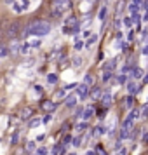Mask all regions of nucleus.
<instances>
[{
    "mask_svg": "<svg viewBox=\"0 0 148 155\" xmlns=\"http://www.w3.org/2000/svg\"><path fill=\"white\" fill-rule=\"evenodd\" d=\"M141 143H143V145H148V132H143V136H141Z\"/></svg>",
    "mask_w": 148,
    "mask_h": 155,
    "instance_id": "nucleus-43",
    "label": "nucleus"
},
{
    "mask_svg": "<svg viewBox=\"0 0 148 155\" xmlns=\"http://www.w3.org/2000/svg\"><path fill=\"white\" fill-rule=\"evenodd\" d=\"M56 98H58V99H61V98H66V91H65V89L58 91V93H56Z\"/></svg>",
    "mask_w": 148,
    "mask_h": 155,
    "instance_id": "nucleus-38",
    "label": "nucleus"
},
{
    "mask_svg": "<svg viewBox=\"0 0 148 155\" xmlns=\"http://www.w3.org/2000/svg\"><path fill=\"white\" fill-rule=\"evenodd\" d=\"M51 119H52V115L47 113V115H44V117L40 119V122H42V124H47V122H51Z\"/></svg>",
    "mask_w": 148,
    "mask_h": 155,
    "instance_id": "nucleus-33",
    "label": "nucleus"
},
{
    "mask_svg": "<svg viewBox=\"0 0 148 155\" xmlns=\"http://www.w3.org/2000/svg\"><path fill=\"white\" fill-rule=\"evenodd\" d=\"M82 47H84V42H77L75 44V51H80Z\"/></svg>",
    "mask_w": 148,
    "mask_h": 155,
    "instance_id": "nucleus-47",
    "label": "nucleus"
},
{
    "mask_svg": "<svg viewBox=\"0 0 148 155\" xmlns=\"http://www.w3.org/2000/svg\"><path fill=\"white\" fill-rule=\"evenodd\" d=\"M91 33H92L91 30H84V33H82V37H84V38H89V37H91Z\"/></svg>",
    "mask_w": 148,
    "mask_h": 155,
    "instance_id": "nucleus-46",
    "label": "nucleus"
},
{
    "mask_svg": "<svg viewBox=\"0 0 148 155\" xmlns=\"http://www.w3.org/2000/svg\"><path fill=\"white\" fill-rule=\"evenodd\" d=\"M25 150L30 153V152H35L37 150V141H28L26 143V146H25Z\"/></svg>",
    "mask_w": 148,
    "mask_h": 155,
    "instance_id": "nucleus-23",
    "label": "nucleus"
},
{
    "mask_svg": "<svg viewBox=\"0 0 148 155\" xmlns=\"http://www.w3.org/2000/svg\"><path fill=\"white\" fill-rule=\"evenodd\" d=\"M141 52H143V54H148V44H146V46L143 47V51H141Z\"/></svg>",
    "mask_w": 148,
    "mask_h": 155,
    "instance_id": "nucleus-53",
    "label": "nucleus"
},
{
    "mask_svg": "<svg viewBox=\"0 0 148 155\" xmlns=\"http://www.w3.org/2000/svg\"><path fill=\"white\" fill-rule=\"evenodd\" d=\"M17 141H19V131L12 132V136H11V145L14 146V145H17Z\"/></svg>",
    "mask_w": 148,
    "mask_h": 155,
    "instance_id": "nucleus-28",
    "label": "nucleus"
},
{
    "mask_svg": "<svg viewBox=\"0 0 148 155\" xmlns=\"http://www.w3.org/2000/svg\"><path fill=\"white\" fill-rule=\"evenodd\" d=\"M44 140H46V134H38L37 136V141H44Z\"/></svg>",
    "mask_w": 148,
    "mask_h": 155,
    "instance_id": "nucleus-50",
    "label": "nucleus"
},
{
    "mask_svg": "<svg viewBox=\"0 0 148 155\" xmlns=\"http://www.w3.org/2000/svg\"><path fill=\"white\" fill-rule=\"evenodd\" d=\"M127 153H129V150L125 148V146H124V148H120V150L117 152V155H127Z\"/></svg>",
    "mask_w": 148,
    "mask_h": 155,
    "instance_id": "nucleus-44",
    "label": "nucleus"
},
{
    "mask_svg": "<svg viewBox=\"0 0 148 155\" xmlns=\"http://www.w3.org/2000/svg\"><path fill=\"white\" fill-rule=\"evenodd\" d=\"M40 124H42L40 119H30V120H28V127H30V129H35V127H38Z\"/></svg>",
    "mask_w": 148,
    "mask_h": 155,
    "instance_id": "nucleus-22",
    "label": "nucleus"
},
{
    "mask_svg": "<svg viewBox=\"0 0 148 155\" xmlns=\"http://www.w3.org/2000/svg\"><path fill=\"white\" fill-rule=\"evenodd\" d=\"M35 91H37V93L40 94V93H42V91H44V89H42V85H35Z\"/></svg>",
    "mask_w": 148,
    "mask_h": 155,
    "instance_id": "nucleus-52",
    "label": "nucleus"
},
{
    "mask_svg": "<svg viewBox=\"0 0 148 155\" xmlns=\"http://www.w3.org/2000/svg\"><path fill=\"white\" fill-rule=\"evenodd\" d=\"M115 66H117V59H110L108 63L103 64V70L104 72H112V70H115Z\"/></svg>",
    "mask_w": 148,
    "mask_h": 155,
    "instance_id": "nucleus-15",
    "label": "nucleus"
},
{
    "mask_svg": "<svg viewBox=\"0 0 148 155\" xmlns=\"http://www.w3.org/2000/svg\"><path fill=\"white\" fill-rule=\"evenodd\" d=\"M117 82H120V84H124V82H125V77H124V75H120V77L117 79Z\"/></svg>",
    "mask_w": 148,
    "mask_h": 155,
    "instance_id": "nucleus-51",
    "label": "nucleus"
},
{
    "mask_svg": "<svg viewBox=\"0 0 148 155\" xmlns=\"http://www.w3.org/2000/svg\"><path fill=\"white\" fill-rule=\"evenodd\" d=\"M82 141H84L82 136H73V138H72V145H73V146H82Z\"/></svg>",
    "mask_w": 148,
    "mask_h": 155,
    "instance_id": "nucleus-25",
    "label": "nucleus"
},
{
    "mask_svg": "<svg viewBox=\"0 0 148 155\" xmlns=\"http://www.w3.org/2000/svg\"><path fill=\"white\" fill-rule=\"evenodd\" d=\"M7 49H9V54L12 52V54H17L19 52V42L17 40H12L9 46H7Z\"/></svg>",
    "mask_w": 148,
    "mask_h": 155,
    "instance_id": "nucleus-14",
    "label": "nucleus"
},
{
    "mask_svg": "<svg viewBox=\"0 0 148 155\" xmlns=\"http://www.w3.org/2000/svg\"><path fill=\"white\" fill-rule=\"evenodd\" d=\"M12 11H14V12H23V7H21L17 2H14V4H12Z\"/></svg>",
    "mask_w": 148,
    "mask_h": 155,
    "instance_id": "nucleus-34",
    "label": "nucleus"
},
{
    "mask_svg": "<svg viewBox=\"0 0 148 155\" xmlns=\"http://www.w3.org/2000/svg\"><path fill=\"white\" fill-rule=\"evenodd\" d=\"M103 134H106V125H103V124H98L94 129H92V136L94 138H99Z\"/></svg>",
    "mask_w": 148,
    "mask_h": 155,
    "instance_id": "nucleus-9",
    "label": "nucleus"
},
{
    "mask_svg": "<svg viewBox=\"0 0 148 155\" xmlns=\"http://www.w3.org/2000/svg\"><path fill=\"white\" fill-rule=\"evenodd\" d=\"M82 84H86V85H92L94 84V75L92 73H87L86 77H84V82Z\"/></svg>",
    "mask_w": 148,
    "mask_h": 155,
    "instance_id": "nucleus-21",
    "label": "nucleus"
},
{
    "mask_svg": "<svg viewBox=\"0 0 148 155\" xmlns=\"http://www.w3.org/2000/svg\"><path fill=\"white\" fill-rule=\"evenodd\" d=\"M5 2H7V4H14V0H5Z\"/></svg>",
    "mask_w": 148,
    "mask_h": 155,
    "instance_id": "nucleus-56",
    "label": "nucleus"
},
{
    "mask_svg": "<svg viewBox=\"0 0 148 155\" xmlns=\"http://www.w3.org/2000/svg\"><path fill=\"white\" fill-rule=\"evenodd\" d=\"M40 106H42V110H44L46 113H52L54 110L58 108V103H54V101H49V99H47V101H44V103H42Z\"/></svg>",
    "mask_w": 148,
    "mask_h": 155,
    "instance_id": "nucleus-5",
    "label": "nucleus"
},
{
    "mask_svg": "<svg viewBox=\"0 0 148 155\" xmlns=\"http://www.w3.org/2000/svg\"><path fill=\"white\" fill-rule=\"evenodd\" d=\"M139 115H141V119H146L148 117V103H145L143 108H139Z\"/></svg>",
    "mask_w": 148,
    "mask_h": 155,
    "instance_id": "nucleus-27",
    "label": "nucleus"
},
{
    "mask_svg": "<svg viewBox=\"0 0 148 155\" xmlns=\"http://www.w3.org/2000/svg\"><path fill=\"white\" fill-rule=\"evenodd\" d=\"M120 141H124V140H127V138H131V131H125V129H120Z\"/></svg>",
    "mask_w": 148,
    "mask_h": 155,
    "instance_id": "nucleus-26",
    "label": "nucleus"
},
{
    "mask_svg": "<svg viewBox=\"0 0 148 155\" xmlns=\"http://www.w3.org/2000/svg\"><path fill=\"white\" fill-rule=\"evenodd\" d=\"M96 40H98L96 37H91V38H89V42H86V44H84V46H86V47H89V46H91V44H94Z\"/></svg>",
    "mask_w": 148,
    "mask_h": 155,
    "instance_id": "nucleus-45",
    "label": "nucleus"
},
{
    "mask_svg": "<svg viewBox=\"0 0 148 155\" xmlns=\"http://www.w3.org/2000/svg\"><path fill=\"white\" fill-rule=\"evenodd\" d=\"M19 119L21 120H30L33 119V108L31 106H23L19 110Z\"/></svg>",
    "mask_w": 148,
    "mask_h": 155,
    "instance_id": "nucleus-3",
    "label": "nucleus"
},
{
    "mask_svg": "<svg viewBox=\"0 0 148 155\" xmlns=\"http://www.w3.org/2000/svg\"><path fill=\"white\" fill-rule=\"evenodd\" d=\"M127 119H131V120L139 119V108H133L131 112H129V115H127Z\"/></svg>",
    "mask_w": 148,
    "mask_h": 155,
    "instance_id": "nucleus-20",
    "label": "nucleus"
},
{
    "mask_svg": "<svg viewBox=\"0 0 148 155\" xmlns=\"http://www.w3.org/2000/svg\"><path fill=\"white\" fill-rule=\"evenodd\" d=\"M145 21H148V14H146V16H145Z\"/></svg>",
    "mask_w": 148,
    "mask_h": 155,
    "instance_id": "nucleus-59",
    "label": "nucleus"
},
{
    "mask_svg": "<svg viewBox=\"0 0 148 155\" xmlns=\"http://www.w3.org/2000/svg\"><path fill=\"white\" fill-rule=\"evenodd\" d=\"M122 129H125V131H133V129H134V120L125 119V120L122 122Z\"/></svg>",
    "mask_w": 148,
    "mask_h": 155,
    "instance_id": "nucleus-16",
    "label": "nucleus"
},
{
    "mask_svg": "<svg viewBox=\"0 0 148 155\" xmlns=\"http://www.w3.org/2000/svg\"><path fill=\"white\" fill-rule=\"evenodd\" d=\"M94 152H96V155H108L106 152H104V148H103L101 145H99V146H96V150H94Z\"/></svg>",
    "mask_w": 148,
    "mask_h": 155,
    "instance_id": "nucleus-32",
    "label": "nucleus"
},
{
    "mask_svg": "<svg viewBox=\"0 0 148 155\" xmlns=\"http://www.w3.org/2000/svg\"><path fill=\"white\" fill-rule=\"evenodd\" d=\"M33 155H37V153H33Z\"/></svg>",
    "mask_w": 148,
    "mask_h": 155,
    "instance_id": "nucleus-60",
    "label": "nucleus"
},
{
    "mask_svg": "<svg viewBox=\"0 0 148 155\" xmlns=\"http://www.w3.org/2000/svg\"><path fill=\"white\" fill-rule=\"evenodd\" d=\"M82 112H84L82 108H77V110H75V117H82Z\"/></svg>",
    "mask_w": 148,
    "mask_h": 155,
    "instance_id": "nucleus-48",
    "label": "nucleus"
},
{
    "mask_svg": "<svg viewBox=\"0 0 148 155\" xmlns=\"http://www.w3.org/2000/svg\"><path fill=\"white\" fill-rule=\"evenodd\" d=\"M68 155H77V152H70V153H68Z\"/></svg>",
    "mask_w": 148,
    "mask_h": 155,
    "instance_id": "nucleus-57",
    "label": "nucleus"
},
{
    "mask_svg": "<svg viewBox=\"0 0 148 155\" xmlns=\"http://www.w3.org/2000/svg\"><path fill=\"white\" fill-rule=\"evenodd\" d=\"M65 106L66 108H75L77 106V96L75 94H68L65 98Z\"/></svg>",
    "mask_w": 148,
    "mask_h": 155,
    "instance_id": "nucleus-12",
    "label": "nucleus"
},
{
    "mask_svg": "<svg viewBox=\"0 0 148 155\" xmlns=\"http://www.w3.org/2000/svg\"><path fill=\"white\" fill-rule=\"evenodd\" d=\"M77 94H78L80 99H86V98L89 96V85H86V84L77 85Z\"/></svg>",
    "mask_w": 148,
    "mask_h": 155,
    "instance_id": "nucleus-4",
    "label": "nucleus"
},
{
    "mask_svg": "<svg viewBox=\"0 0 148 155\" xmlns=\"http://www.w3.org/2000/svg\"><path fill=\"white\" fill-rule=\"evenodd\" d=\"M104 16H106V7H101V11H99V19L103 21V19H104Z\"/></svg>",
    "mask_w": 148,
    "mask_h": 155,
    "instance_id": "nucleus-41",
    "label": "nucleus"
},
{
    "mask_svg": "<svg viewBox=\"0 0 148 155\" xmlns=\"http://www.w3.org/2000/svg\"><path fill=\"white\" fill-rule=\"evenodd\" d=\"M89 96L92 98V99H101V96H103V91H101V87H94V89H91L89 91Z\"/></svg>",
    "mask_w": 148,
    "mask_h": 155,
    "instance_id": "nucleus-13",
    "label": "nucleus"
},
{
    "mask_svg": "<svg viewBox=\"0 0 148 155\" xmlns=\"http://www.w3.org/2000/svg\"><path fill=\"white\" fill-rule=\"evenodd\" d=\"M145 9H146V11H148V2H146V4H145Z\"/></svg>",
    "mask_w": 148,
    "mask_h": 155,
    "instance_id": "nucleus-58",
    "label": "nucleus"
},
{
    "mask_svg": "<svg viewBox=\"0 0 148 155\" xmlns=\"http://www.w3.org/2000/svg\"><path fill=\"white\" fill-rule=\"evenodd\" d=\"M49 153V148L47 146H38L37 148V155H47Z\"/></svg>",
    "mask_w": 148,
    "mask_h": 155,
    "instance_id": "nucleus-29",
    "label": "nucleus"
},
{
    "mask_svg": "<svg viewBox=\"0 0 148 155\" xmlns=\"http://www.w3.org/2000/svg\"><path fill=\"white\" fill-rule=\"evenodd\" d=\"M120 148H124V143H122V141H120V140H119V141H117V143H115V146H113V150H115V152H119V150H120Z\"/></svg>",
    "mask_w": 148,
    "mask_h": 155,
    "instance_id": "nucleus-40",
    "label": "nucleus"
},
{
    "mask_svg": "<svg viewBox=\"0 0 148 155\" xmlns=\"http://www.w3.org/2000/svg\"><path fill=\"white\" fill-rule=\"evenodd\" d=\"M87 127H89V122H84V120H82V122H77V124L73 125V131L77 132V134H82L84 131H87Z\"/></svg>",
    "mask_w": 148,
    "mask_h": 155,
    "instance_id": "nucleus-11",
    "label": "nucleus"
},
{
    "mask_svg": "<svg viewBox=\"0 0 148 155\" xmlns=\"http://www.w3.org/2000/svg\"><path fill=\"white\" fill-rule=\"evenodd\" d=\"M72 138H73L72 134H65V136H63V140H61V145H63V146H68V145L72 143Z\"/></svg>",
    "mask_w": 148,
    "mask_h": 155,
    "instance_id": "nucleus-24",
    "label": "nucleus"
},
{
    "mask_svg": "<svg viewBox=\"0 0 148 155\" xmlns=\"http://www.w3.org/2000/svg\"><path fill=\"white\" fill-rule=\"evenodd\" d=\"M72 61H73V66H75V68H78V66L82 64V58H80V56H75Z\"/></svg>",
    "mask_w": 148,
    "mask_h": 155,
    "instance_id": "nucleus-30",
    "label": "nucleus"
},
{
    "mask_svg": "<svg viewBox=\"0 0 148 155\" xmlns=\"http://www.w3.org/2000/svg\"><path fill=\"white\" fill-rule=\"evenodd\" d=\"M28 46H30V47H38V46H40V40H38V38H37V40H31V42H28Z\"/></svg>",
    "mask_w": 148,
    "mask_h": 155,
    "instance_id": "nucleus-39",
    "label": "nucleus"
},
{
    "mask_svg": "<svg viewBox=\"0 0 148 155\" xmlns=\"http://www.w3.org/2000/svg\"><path fill=\"white\" fill-rule=\"evenodd\" d=\"M145 77V72L141 70V68H133V79H143Z\"/></svg>",
    "mask_w": 148,
    "mask_h": 155,
    "instance_id": "nucleus-19",
    "label": "nucleus"
},
{
    "mask_svg": "<svg viewBox=\"0 0 148 155\" xmlns=\"http://www.w3.org/2000/svg\"><path fill=\"white\" fill-rule=\"evenodd\" d=\"M125 87H127V93H129V96H134L136 93H139V91H141L139 87H138V84H136L134 80H127Z\"/></svg>",
    "mask_w": 148,
    "mask_h": 155,
    "instance_id": "nucleus-7",
    "label": "nucleus"
},
{
    "mask_svg": "<svg viewBox=\"0 0 148 155\" xmlns=\"http://www.w3.org/2000/svg\"><path fill=\"white\" fill-rule=\"evenodd\" d=\"M112 101H113V98H112V94H110V93H104V94L101 96V105H103V108H104V110L110 108Z\"/></svg>",
    "mask_w": 148,
    "mask_h": 155,
    "instance_id": "nucleus-10",
    "label": "nucleus"
},
{
    "mask_svg": "<svg viewBox=\"0 0 148 155\" xmlns=\"http://www.w3.org/2000/svg\"><path fill=\"white\" fill-rule=\"evenodd\" d=\"M86 155H96V152L94 150H89V152H86Z\"/></svg>",
    "mask_w": 148,
    "mask_h": 155,
    "instance_id": "nucleus-55",
    "label": "nucleus"
},
{
    "mask_svg": "<svg viewBox=\"0 0 148 155\" xmlns=\"http://www.w3.org/2000/svg\"><path fill=\"white\" fill-rule=\"evenodd\" d=\"M112 75H113L112 72H104V73H103V82H108V80L112 79Z\"/></svg>",
    "mask_w": 148,
    "mask_h": 155,
    "instance_id": "nucleus-35",
    "label": "nucleus"
},
{
    "mask_svg": "<svg viewBox=\"0 0 148 155\" xmlns=\"http://www.w3.org/2000/svg\"><path fill=\"white\" fill-rule=\"evenodd\" d=\"M133 105H134V96H127L124 99V106L127 110H133Z\"/></svg>",
    "mask_w": 148,
    "mask_h": 155,
    "instance_id": "nucleus-17",
    "label": "nucleus"
},
{
    "mask_svg": "<svg viewBox=\"0 0 148 155\" xmlns=\"http://www.w3.org/2000/svg\"><path fill=\"white\" fill-rule=\"evenodd\" d=\"M28 7H30V0H25V2H23V11L28 9Z\"/></svg>",
    "mask_w": 148,
    "mask_h": 155,
    "instance_id": "nucleus-49",
    "label": "nucleus"
},
{
    "mask_svg": "<svg viewBox=\"0 0 148 155\" xmlns=\"http://www.w3.org/2000/svg\"><path fill=\"white\" fill-rule=\"evenodd\" d=\"M7 56H9L7 46H5V44H0V59H4V58H7Z\"/></svg>",
    "mask_w": 148,
    "mask_h": 155,
    "instance_id": "nucleus-18",
    "label": "nucleus"
},
{
    "mask_svg": "<svg viewBox=\"0 0 148 155\" xmlns=\"http://www.w3.org/2000/svg\"><path fill=\"white\" fill-rule=\"evenodd\" d=\"M17 32H19V23H17V21H12V23L7 26V32L5 33H7V37H14Z\"/></svg>",
    "mask_w": 148,
    "mask_h": 155,
    "instance_id": "nucleus-8",
    "label": "nucleus"
},
{
    "mask_svg": "<svg viewBox=\"0 0 148 155\" xmlns=\"http://www.w3.org/2000/svg\"><path fill=\"white\" fill-rule=\"evenodd\" d=\"M138 9H139V5H136V4H131V5H129V11L133 12V16L138 14Z\"/></svg>",
    "mask_w": 148,
    "mask_h": 155,
    "instance_id": "nucleus-36",
    "label": "nucleus"
},
{
    "mask_svg": "<svg viewBox=\"0 0 148 155\" xmlns=\"http://www.w3.org/2000/svg\"><path fill=\"white\" fill-rule=\"evenodd\" d=\"M94 113H96L94 108H92V106H87V108H84V112H82V117H80V119H82L84 122H89V120L94 117Z\"/></svg>",
    "mask_w": 148,
    "mask_h": 155,
    "instance_id": "nucleus-6",
    "label": "nucleus"
},
{
    "mask_svg": "<svg viewBox=\"0 0 148 155\" xmlns=\"http://www.w3.org/2000/svg\"><path fill=\"white\" fill-rule=\"evenodd\" d=\"M52 5L56 9H59L61 12H65V11L72 9V0H52Z\"/></svg>",
    "mask_w": 148,
    "mask_h": 155,
    "instance_id": "nucleus-2",
    "label": "nucleus"
},
{
    "mask_svg": "<svg viewBox=\"0 0 148 155\" xmlns=\"http://www.w3.org/2000/svg\"><path fill=\"white\" fill-rule=\"evenodd\" d=\"M47 80H49V84H56V82H58V75L49 73V75H47Z\"/></svg>",
    "mask_w": 148,
    "mask_h": 155,
    "instance_id": "nucleus-31",
    "label": "nucleus"
},
{
    "mask_svg": "<svg viewBox=\"0 0 148 155\" xmlns=\"http://www.w3.org/2000/svg\"><path fill=\"white\" fill-rule=\"evenodd\" d=\"M19 52H23V54H28V52H30V46H28V42H26L25 46L19 49Z\"/></svg>",
    "mask_w": 148,
    "mask_h": 155,
    "instance_id": "nucleus-37",
    "label": "nucleus"
},
{
    "mask_svg": "<svg viewBox=\"0 0 148 155\" xmlns=\"http://www.w3.org/2000/svg\"><path fill=\"white\" fill-rule=\"evenodd\" d=\"M133 4H136V5H139V4H143V0H133Z\"/></svg>",
    "mask_w": 148,
    "mask_h": 155,
    "instance_id": "nucleus-54",
    "label": "nucleus"
},
{
    "mask_svg": "<svg viewBox=\"0 0 148 155\" xmlns=\"http://www.w3.org/2000/svg\"><path fill=\"white\" fill-rule=\"evenodd\" d=\"M124 25H125V26H127V28H129V26L133 25V19H131L129 16H127V17H124Z\"/></svg>",
    "mask_w": 148,
    "mask_h": 155,
    "instance_id": "nucleus-42",
    "label": "nucleus"
},
{
    "mask_svg": "<svg viewBox=\"0 0 148 155\" xmlns=\"http://www.w3.org/2000/svg\"><path fill=\"white\" fill-rule=\"evenodd\" d=\"M49 32H51V23H47V21H44V19H35L26 26V30L23 32V37H26V35L46 37Z\"/></svg>",
    "mask_w": 148,
    "mask_h": 155,
    "instance_id": "nucleus-1",
    "label": "nucleus"
}]
</instances>
